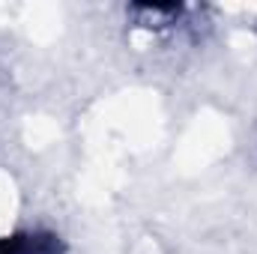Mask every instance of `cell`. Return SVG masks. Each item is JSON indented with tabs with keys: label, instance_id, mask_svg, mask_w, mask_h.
Listing matches in <instances>:
<instances>
[{
	"label": "cell",
	"instance_id": "1",
	"mask_svg": "<svg viewBox=\"0 0 257 254\" xmlns=\"http://www.w3.org/2000/svg\"><path fill=\"white\" fill-rule=\"evenodd\" d=\"M51 239H33V236H6L0 239V254H51Z\"/></svg>",
	"mask_w": 257,
	"mask_h": 254
}]
</instances>
